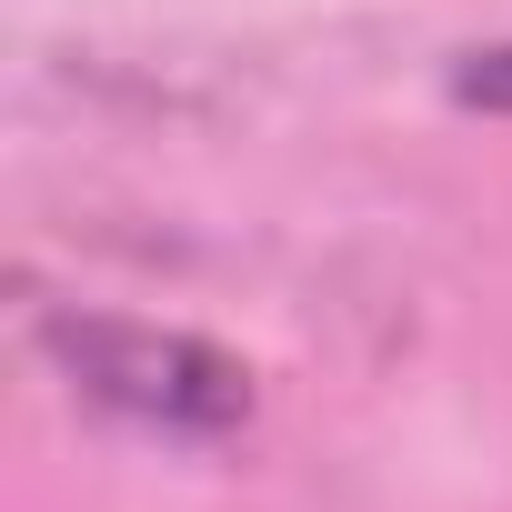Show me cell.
I'll list each match as a JSON object with an SVG mask.
<instances>
[{
    "label": "cell",
    "mask_w": 512,
    "mask_h": 512,
    "mask_svg": "<svg viewBox=\"0 0 512 512\" xmlns=\"http://www.w3.org/2000/svg\"><path fill=\"white\" fill-rule=\"evenodd\" d=\"M452 101H462V111H492V121H512V41H482V51H462V61H452Z\"/></svg>",
    "instance_id": "7a4b0ae2"
},
{
    "label": "cell",
    "mask_w": 512,
    "mask_h": 512,
    "mask_svg": "<svg viewBox=\"0 0 512 512\" xmlns=\"http://www.w3.org/2000/svg\"><path fill=\"white\" fill-rule=\"evenodd\" d=\"M41 352L71 372V392L151 442H221L251 422V372L211 352L201 332L121 322V312H41Z\"/></svg>",
    "instance_id": "6da1fadb"
}]
</instances>
